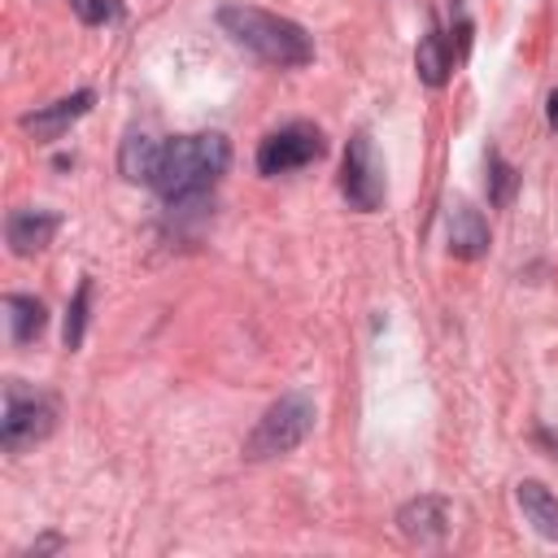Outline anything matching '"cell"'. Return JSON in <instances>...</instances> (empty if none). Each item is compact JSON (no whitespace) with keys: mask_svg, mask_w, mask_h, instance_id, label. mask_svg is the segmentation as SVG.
Returning <instances> with one entry per match:
<instances>
[{"mask_svg":"<svg viewBox=\"0 0 558 558\" xmlns=\"http://www.w3.org/2000/svg\"><path fill=\"white\" fill-rule=\"evenodd\" d=\"M231 166V144L218 131H201V135H174L161 148V166H157V196L174 209V205H192L201 201Z\"/></svg>","mask_w":558,"mask_h":558,"instance_id":"obj_1","label":"cell"},{"mask_svg":"<svg viewBox=\"0 0 558 558\" xmlns=\"http://www.w3.org/2000/svg\"><path fill=\"white\" fill-rule=\"evenodd\" d=\"M218 26L231 35V44H240L244 52H253L262 65L275 70H301L314 61V39L301 22L279 17L270 9L257 4H222L218 9Z\"/></svg>","mask_w":558,"mask_h":558,"instance_id":"obj_2","label":"cell"},{"mask_svg":"<svg viewBox=\"0 0 558 558\" xmlns=\"http://www.w3.org/2000/svg\"><path fill=\"white\" fill-rule=\"evenodd\" d=\"M314 401L305 392H283L279 401H270L262 410V418L253 423L248 440H244V458L248 462H266V458H283L296 445H305V436L314 432Z\"/></svg>","mask_w":558,"mask_h":558,"instance_id":"obj_3","label":"cell"},{"mask_svg":"<svg viewBox=\"0 0 558 558\" xmlns=\"http://www.w3.org/2000/svg\"><path fill=\"white\" fill-rule=\"evenodd\" d=\"M57 427V405L48 392L26 388L22 379L4 384V414H0V449L4 453H26L39 440H48Z\"/></svg>","mask_w":558,"mask_h":558,"instance_id":"obj_4","label":"cell"},{"mask_svg":"<svg viewBox=\"0 0 558 558\" xmlns=\"http://www.w3.org/2000/svg\"><path fill=\"white\" fill-rule=\"evenodd\" d=\"M340 196L349 201V209L357 214H375L388 196V179H384V161L375 153V140L366 131H357L344 148L340 161Z\"/></svg>","mask_w":558,"mask_h":558,"instance_id":"obj_5","label":"cell"},{"mask_svg":"<svg viewBox=\"0 0 558 558\" xmlns=\"http://www.w3.org/2000/svg\"><path fill=\"white\" fill-rule=\"evenodd\" d=\"M323 153H327V144H323V131H318L314 122H288V126L270 131V135L257 144V170H262L266 179L292 174V170L318 161Z\"/></svg>","mask_w":558,"mask_h":558,"instance_id":"obj_6","label":"cell"},{"mask_svg":"<svg viewBox=\"0 0 558 558\" xmlns=\"http://www.w3.org/2000/svg\"><path fill=\"white\" fill-rule=\"evenodd\" d=\"M96 105V92L92 87H78V92H70V96H61V100H52V105H39V109H31V113H22V131L31 135V140H39V144H52V140H61L87 109Z\"/></svg>","mask_w":558,"mask_h":558,"instance_id":"obj_7","label":"cell"},{"mask_svg":"<svg viewBox=\"0 0 558 558\" xmlns=\"http://www.w3.org/2000/svg\"><path fill=\"white\" fill-rule=\"evenodd\" d=\"M397 527L410 545H440L445 532H449V501L423 493V497H414L397 510Z\"/></svg>","mask_w":558,"mask_h":558,"instance_id":"obj_8","label":"cell"},{"mask_svg":"<svg viewBox=\"0 0 558 558\" xmlns=\"http://www.w3.org/2000/svg\"><path fill=\"white\" fill-rule=\"evenodd\" d=\"M57 227H61V218H57L52 209H31V205H22V209H13V214L4 218V240H9V248H13L17 257H35L39 248L52 244Z\"/></svg>","mask_w":558,"mask_h":558,"instance_id":"obj_9","label":"cell"},{"mask_svg":"<svg viewBox=\"0 0 558 558\" xmlns=\"http://www.w3.org/2000/svg\"><path fill=\"white\" fill-rule=\"evenodd\" d=\"M445 240H449V253H453V257H462V262L484 257V253H488V244H493L484 214H480L475 205H466V201L449 205V214H445Z\"/></svg>","mask_w":558,"mask_h":558,"instance_id":"obj_10","label":"cell"},{"mask_svg":"<svg viewBox=\"0 0 558 558\" xmlns=\"http://www.w3.org/2000/svg\"><path fill=\"white\" fill-rule=\"evenodd\" d=\"M161 148H166V140H157V135H148V131H131V135L122 140V148H118V170H122V179L153 187L157 166H161Z\"/></svg>","mask_w":558,"mask_h":558,"instance_id":"obj_11","label":"cell"},{"mask_svg":"<svg viewBox=\"0 0 558 558\" xmlns=\"http://www.w3.org/2000/svg\"><path fill=\"white\" fill-rule=\"evenodd\" d=\"M514 501H519L523 519H527L545 541H554V545H558V497H554L541 480H519Z\"/></svg>","mask_w":558,"mask_h":558,"instance_id":"obj_12","label":"cell"},{"mask_svg":"<svg viewBox=\"0 0 558 558\" xmlns=\"http://www.w3.org/2000/svg\"><path fill=\"white\" fill-rule=\"evenodd\" d=\"M414 70H418V78H423L427 87H445V83H449L453 48H449V39H445L436 26L418 39V48H414Z\"/></svg>","mask_w":558,"mask_h":558,"instance_id":"obj_13","label":"cell"},{"mask_svg":"<svg viewBox=\"0 0 558 558\" xmlns=\"http://www.w3.org/2000/svg\"><path fill=\"white\" fill-rule=\"evenodd\" d=\"M4 305H9V331H13V340L17 344H35L44 336V327H48L44 301L31 296V292H9Z\"/></svg>","mask_w":558,"mask_h":558,"instance_id":"obj_14","label":"cell"},{"mask_svg":"<svg viewBox=\"0 0 558 558\" xmlns=\"http://www.w3.org/2000/svg\"><path fill=\"white\" fill-rule=\"evenodd\" d=\"M484 192H488V205H497V209H506L519 192V170L497 148L484 153Z\"/></svg>","mask_w":558,"mask_h":558,"instance_id":"obj_15","label":"cell"},{"mask_svg":"<svg viewBox=\"0 0 558 558\" xmlns=\"http://www.w3.org/2000/svg\"><path fill=\"white\" fill-rule=\"evenodd\" d=\"M87 310H92V279H78L74 301H70V310H65V349H70V353H74V349L83 344V336H87Z\"/></svg>","mask_w":558,"mask_h":558,"instance_id":"obj_16","label":"cell"},{"mask_svg":"<svg viewBox=\"0 0 558 558\" xmlns=\"http://www.w3.org/2000/svg\"><path fill=\"white\" fill-rule=\"evenodd\" d=\"M70 9H74V17L87 22V26H118V22L126 17L122 0H70Z\"/></svg>","mask_w":558,"mask_h":558,"instance_id":"obj_17","label":"cell"},{"mask_svg":"<svg viewBox=\"0 0 558 558\" xmlns=\"http://www.w3.org/2000/svg\"><path fill=\"white\" fill-rule=\"evenodd\" d=\"M44 549H61V536H44V541H35L31 554H44Z\"/></svg>","mask_w":558,"mask_h":558,"instance_id":"obj_18","label":"cell"},{"mask_svg":"<svg viewBox=\"0 0 558 558\" xmlns=\"http://www.w3.org/2000/svg\"><path fill=\"white\" fill-rule=\"evenodd\" d=\"M549 126L558 131V92H549Z\"/></svg>","mask_w":558,"mask_h":558,"instance_id":"obj_19","label":"cell"},{"mask_svg":"<svg viewBox=\"0 0 558 558\" xmlns=\"http://www.w3.org/2000/svg\"><path fill=\"white\" fill-rule=\"evenodd\" d=\"M541 440H545V445H549V449L558 453V436H549V432H541Z\"/></svg>","mask_w":558,"mask_h":558,"instance_id":"obj_20","label":"cell"}]
</instances>
